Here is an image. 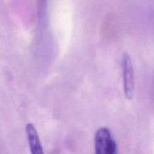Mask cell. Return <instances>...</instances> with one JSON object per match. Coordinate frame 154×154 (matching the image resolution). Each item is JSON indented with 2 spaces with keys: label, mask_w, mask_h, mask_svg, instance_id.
Returning a JSON list of instances; mask_svg holds the SVG:
<instances>
[{
  "label": "cell",
  "mask_w": 154,
  "mask_h": 154,
  "mask_svg": "<svg viewBox=\"0 0 154 154\" xmlns=\"http://www.w3.org/2000/svg\"><path fill=\"white\" fill-rule=\"evenodd\" d=\"M117 146L110 130L100 127L94 135V154H116Z\"/></svg>",
  "instance_id": "obj_1"
},
{
  "label": "cell",
  "mask_w": 154,
  "mask_h": 154,
  "mask_svg": "<svg viewBox=\"0 0 154 154\" xmlns=\"http://www.w3.org/2000/svg\"><path fill=\"white\" fill-rule=\"evenodd\" d=\"M122 73L124 94L128 100H131L134 91V72L132 60L127 52L122 57Z\"/></svg>",
  "instance_id": "obj_2"
},
{
  "label": "cell",
  "mask_w": 154,
  "mask_h": 154,
  "mask_svg": "<svg viewBox=\"0 0 154 154\" xmlns=\"http://www.w3.org/2000/svg\"><path fill=\"white\" fill-rule=\"evenodd\" d=\"M26 133L31 154H44L40 139L33 124H26Z\"/></svg>",
  "instance_id": "obj_3"
}]
</instances>
